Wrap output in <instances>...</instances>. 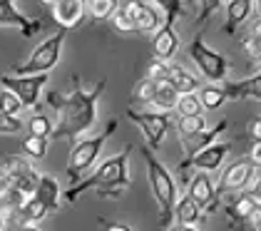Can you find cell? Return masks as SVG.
Here are the masks:
<instances>
[{
  "label": "cell",
  "mask_w": 261,
  "mask_h": 231,
  "mask_svg": "<svg viewBox=\"0 0 261 231\" xmlns=\"http://www.w3.org/2000/svg\"><path fill=\"white\" fill-rule=\"evenodd\" d=\"M246 135H249L251 142H261V117H251V119H249Z\"/></svg>",
  "instance_id": "39"
},
{
  "label": "cell",
  "mask_w": 261,
  "mask_h": 231,
  "mask_svg": "<svg viewBox=\"0 0 261 231\" xmlns=\"http://www.w3.org/2000/svg\"><path fill=\"white\" fill-rule=\"evenodd\" d=\"M142 157L147 164V179H149V189L154 194V201L160 207V229H169L172 219H174V204H177V184L169 169L162 164L160 159L152 154L149 147H142Z\"/></svg>",
  "instance_id": "3"
},
{
  "label": "cell",
  "mask_w": 261,
  "mask_h": 231,
  "mask_svg": "<svg viewBox=\"0 0 261 231\" xmlns=\"http://www.w3.org/2000/svg\"><path fill=\"white\" fill-rule=\"evenodd\" d=\"M35 196L50 209V214L58 212L60 209V184H58V179L50 176V174H40L38 187H35Z\"/></svg>",
  "instance_id": "20"
},
{
  "label": "cell",
  "mask_w": 261,
  "mask_h": 231,
  "mask_svg": "<svg viewBox=\"0 0 261 231\" xmlns=\"http://www.w3.org/2000/svg\"><path fill=\"white\" fill-rule=\"evenodd\" d=\"M204 127H206V119H204V115L179 117V122H177L179 137H189V135H194V132H201Z\"/></svg>",
  "instance_id": "33"
},
{
  "label": "cell",
  "mask_w": 261,
  "mask_h": 231,
  "mask_svg": "<svg viewBox=\"0 0 261 231\" xmlns=\"http://www.w3.org/2000/svg\"><path fill=\"white\" fill-rule=\"evenodd\" d=\"M129 154L132 144H127L120 154H112L110 159H105L95 172H90L85 179L70 184V189L65 192V201L75 204L77 196L85 192H97L100 196H120L129 187Z\"/></svg>",
  "instance_id": "2"
},
{
  "label": "cell",
  "mask_w": 261,
  "mask_h": 231,
  "mask_svg": "<svg viewBox=\"0 0 261 231\" xmlns=\"http://www.w3.org/2000/svg\"><path fill=\"white\" fill-rule=\"evenodd\" d=\"M47 214H50V209L42 204L35 194H33V196H28V199H25V204L15 209L18 224H38V221H42Z\"/></svg>",
  "instance_id": "22"
},
{
  "label": "cell",
  "mask_w": 261,
  "mask_h": 231,
  "mask_svg": "<svg viewBox=\"0 0 261 231\" xmlns=\"http://www.w3.org/2000/svg\"><path fill=\"white\" fill-rule=\"evenodd\" d=\"M199 99L204 110H219L221 105L226 102V95H224L221 85H204L199 90Z\"/></svg>",
  "instance_id": "27"
},
{
  "label": "cell",
  "mask_w": 261,
  "mask_h": 231,
  "mask_svg": "<svg viewBox=\"0 0 261 231\" xmlns=\"http://www.w3.org/2000/svg\"><path fill=\"white\" fill-rule=\"evenodd\" d=\"M0 28H20L25 38H33L35 33L42 30V22L22 15L15 8V0H0Z\"/></svg>",
  "instance_id": "13"
},
{
  "label": "cell",
  "mask_w": 261,
  "mask_h": 231,
  "mask_svg": "<svg viewBox=\"0 0 261 231\" xmlns=\"http://www.w3.org/2000/svg\"><path fill=\"white\" fill-rule=\"evenodd\" d=\"M226 204H224V214L229 216L231 224H246L251 209L256 207V196H251L249 192H234V194H226Z\"/></svg>",
  "instance_id": "18"
},
{
  "label": "cell",
  "mask_w": 261,
  "mask_h": 231,
  "mask_svg": "<svg viewBox=\"0 0 261 231\" xmlns=\"http://www.w3.org/2000/svg\"><path fill=\"white\" fill-rule=\"evenodd\" d=\"M28 135H35V137H45V139H50L53 132H55V124H53V119L47 115H42V112H35V115L28 119Z\"/></svg>",
  "instance_id": "26"
},
{
  "label": "cell",
  "mask_w": 261,
  "mask_h": 231,
  "mask_svg": "<svg viewBox=\"0 0 261 231\" xmlns=\"http://www.w3.org/2000/svg\"><path fill=\"white\" fill-rule=\"evenodd\" d=\"M229 152H231V144H229V142H214V144H209V147L199 149L194 157L181 159L179 174H184L189 167H194L197 172H219Z\"/></svg>",
  "instance_id": "9"
},
{
  "label": "cell",
  "mask_w": 261,
  "mask_h": 231,
  "mask_svg": "<svg viewBox=\"0 0 261 231\" xmlns=\"http://www.w3.org/2000/svg\"><path fill=\"white\" fill-rule=\"evenodd\" d=\"M224 5V0H199V15H197V25H204L217 10Z\"/></svg>",
  "instance_id": "37"
},
{
  "label": "cell",
  "mask_w": 261,
  "mask_h": 231,
  "mask_svg": "<svg viewBox=\"0 0 261 231\" xmlns=\"http://www.w3.org/2000/svg\"><path fill=\"white\" fill-rule=\"evenodd\" d=\"M92 20H110L112 13L120 8V0H90L87 3Z\"/></svg>",
  "instance_id": "31"
},
{
  "label": "cell",
  "mask_w": 261,
  "mask_h": 231,
  "mask_svg": "<svg viewBox=\"0 0 261 231\" xmlns=\"http://www.w3.org/2000/svg\"><path fill=\"white\" fill-rule=\"evenodd\" d=\"M122 8H124V13L129 15V20H132V25H135L137 33H154L162 22H164L160 8L147 5V3H142V0H127V5H122Z\"/></svg>",
  "instance_id": "12"
},
{
  "label": "cell",
  "mask_w": 261,
  "mask_h": 231,
  "mask_svg": "<svg viewBox=\"0 0 261 231\" xmlns=\"http://www.w3.org/2000/svg\"><path fill=\"white\" fill-rule=\"evenodd\" d=\"M157 85H160V82H154V80H149V77L144 75L140 82L135 85V90H132V97H129V102H132V105H137V102H140V105H149V102L154 99Z\"/></svg>",
  "instance_id": "25"
},
{
  "label": "cell",
  "mask_w": 261,
  "mask_h": 231,
  "mask_svg": "<svg viewBox=\"0 0 261 231\" xmlns=\"http://www.w3.org/2000/svg\"><path fill=\"white\" fill-rule=\"evenodd\" d=\"M221 90L226 95V102H237V99H259L261 102V70L256 75L246 77L241 82H221Z\"/></svg>",
  "instance_id": "17"
},
{
  "label": "cell",
  "mask_w": 261,
  "mask_h": 231,
  "mask_svg": "<svg viewBox=\"0 0 261 231\" xmlns=\"http://www.w3.org/2000/svg\"><path fill=\"white\" fill-rule=\"evenodd\" d=\"M174 216H177V221H179V224H197V221H199V216H201V209L189 194H184V196H177Z\"/></svg>",
  "instance_id": "23"
},
{
  "label": "cell",
  "mask_w": 261,
  "mask_h": 231,
  "mask_svg": "<svg viewBox=\"0 0 261 231\" xmlns=\"http://www.w3.org/2000/svg\"><path fill=\"white\" fill-rule=\"evenodd\" d=\"M254 10V0H229L226 3V22H224V33L234 35L239 30V25H244V20L251 15Z\"/></svg>",
  "instance_id": "19"
},
{
  "label": "cell",
  "mask_w": 261,
  "mask_h": 231,
  "mask_svg": "<svg viewBox=\"0 0 261 231\" xmlns=\"http://www.w3.org/2000/svg\"><path fill=\"white\" fill-rule=\"evenodd\" d=\"M65 35H67V30L60 28L55 35L42 40L40 45L30 53V58L25 60V62L13 65V72H15V75H40V72H50V70L58 65V60H60Z\"/></svg>",
  "instance_id": "5"
},
{
  "label": "cell",
  "mask_w": 261,
  "mask_h": 231,
  "mask_svg": "<svg viewBox=\"0 0 261 231\" xmlns=\"http://www.w3.org/2000/svg\"><path fill=\"white\" fill-rule=\"evenodd\" d=\"M201 99L199 95L194 92H187V95H179L177 99V107H174V115L177 117H194V115H201Z\"/></svg>",
  "instance_id": "28"
},
{
  "label": "cell",
  "mask_w": 261,
  "mask_h": 231,
  "mask_svg": "<svg viewBox=\"0 0 261 231\" xmlns=\"http://www.w3.org/2000/svg\"><path fill=\"white\" fill-rule=\"evenodd\" d=\"M5 229V214H0V231Z\"/></svg>",
  "instance_id": "48"
},
{
  "label": "cell",
  "mask_w": 261,
  "mask_h": 231,
  "mask_svg": "<svg viewBox=\"0 0 261 231\" xmlns=\"http://www.w3.org/2000/svg\"><path fill=\"white\" fill-rule=\"evenodd\" d=\"M42 3H47V5H50V3H53V0H42Z\"/></svg>",
  "instance_id": "51"
},
{
  "label": "cell",
  "mask_w": 261,
  "mask_h": 231,
  "mask_svg": "<svg viewBox=\"0 0 261 231\" xmlns=\"http://www.w3.org/2000/svg\"><path fill=\"white\" fill-rule=\"evenodd\" d=\"M22 127V119L15 115H5V112H0V135H18Z\"/></svg>",
  "instance_id": "35"
},
{
  "label": "cell",
  "mask_w": 261,
  "mask_h": 231,
  "mask_svg": "<svg viewBox=\"0 0 261 231\" xmlns=\"http://www.w3.org/2000/svg\"><path fill=\"white\" fill-rule=\"evenodd\" d=\"M154 5H160L162 15H164V22H169V25H174L179 18L187 15V5L181 3V0H152Z\"/></svg>",
  "instance_id": "29"
},
{
  "label": "cell",
  "mask_w": 261,
  "mask_h": 231,
  "mask_svg": "<svg viewBox=\"0 0 261 231\" xmlns=\"http://www.w3.org/2000/svg\"><path fill=\"white\" fill-rule=\"evenodd\" d=\"M187 194L199 204L201 214H214L219 209V196H217V189H214V184H212V179H209V172H197L192 179H189V184H187Z\"/></svg>",
  "instance_id": "11"
},
{
  "label": "cell",
  "mask_w": 261,
  "mask_h": 231,
  "mask_svg": "<svg viewBox=\"0 0 261 231\" xmlns=\"http://www.w3.org/2000/svg\"><path fill=\"white\" fill-rule=\"evenodd\" d=\"M105 87H107V77H102L90 90L75 87L70 95L50 92L47 102L55 110V132H53V137L75 142L80 135H85L97 119V99L102 97Z\"/></svg>",
  "instance_id": "1"
},
{
  "label": "cell",
  "mask_w": 261,
  "mask_h": 231,
  "mask_svg": "<svg viewBox=\"0 0 261 231\" xmlns=\"http://www.w3.org/2000/svg\"><path fill=\"white\" fill-rule=\"evenodd\" d=\"M259 201H261V199H259Z\"/></svg>",
  "instance_id": "52"
},
{
  "label": "cell",
  "mask_w": 261,
  "mask_h": 231,
  "mask_svg": "<svg viewBox=\"0 0 261 231\" xmlns=\"http://www.w3.org/2000/svg\"><path fill=\"white\" fill-rule=\"evenodd\" d=\"M102 231H132L122 221H102Z\"/></svg>",
  "instance_id": "43"
},
{
  "label": "cell",
  "mask_w": 261,
  "mask_h": 231,
  "mask_svg": "<svg viewBox=\"0 0 261 231\" xmlns=\"http://www.w3.org/2000/svg\"><path fill=\"white\" fill-rule=\"evenodd\" d=\"M249 159H251V164L261 167V142H251V152H249Z\"/></svg>",
  "instance_id": "42"
},
{
  "label": "cell",
  "mask_w": 261,
  "mask_h": 231,
  "mask_svg": "<svg viewBox=\"0 0 261 231\" xmlns=\"http://www.w3.org/2000/svg\"><path fill=\"white\" fill-rule=\"evenodd\" d=\"M20 149L28 157H33V159H45V154H47V139L45 137L28 135V137H22Z\"/></svg>",
  "instance_id": "30"
},
{
  "label": "cell",
  "mask_w": 261,
  "mask_h": 231,
  "mask_svg": "<svg viewBox=\"0 0 261 231\" xmlns=\"http://www.w3.org/2000/svg\"><path fill=\"white\" fill-rule=\"evenodd\" d=\"M246 53H251V58L259 60L261 62V45H256V47H251V50H246Z\"/></svg>",
  "instance_id": "46"
},
{
  "label": "cell",
  "mask_w": 261,
  "mask_h": 231,
  "mask_svg": "<svg viewBox=\"0 0 261 231\" xmlns=\"http://www.w3.org/2000/svg\"><path fill=\"white\" fill-rule=\"evenodd\" d=\"M167 82L179 92V95H187V92H197L199 90V80L192 75V72H187L184 67L179 65H174V62H169V72H167Z\"/></svg>",
  "instance_id": "21"
},
{
  "label": "cell",
  "mask_w": 261,
  "mask_h": 231,
  "mask_svg": "<svg viewBox=\"0 0 261 231\" xmlns=\"http://www.w3.org/2000/svg\"><path fill=\"white\" fill-rule=\"evenodd\" d=\"M50 72H40V75H0V85L8 87L10 92L20 97L25 107H35L40 99L42 85L47 82Z\"/></svg>",
  "instance_id": "8"
},
{
  "label": "cell",
  "mask_w": 261,
  "mask_h": 231,
  "mask_svg": "<svg viewBox=\"0 0 261 231\" xmlns=\"http://www.w3.org/2000/svg\"><path fill=\"white\" fill-rule=\"evenodd\" d=\"M127 119H132L137 127L142 130V135L147 139V147L154 152V149H160L162 142H164V137L169 132V127H172V117L169 112H160V110H154V112H144V110H135V107H129L127 110Z\"/></svg>",
  "instance_id": "7"
},
{
  "label": "cell",
  "mask_w": 261,
  "mask_h": 231,
  "mask_svg": "<svg viewBox=\"0 0 261 231\" xmlns=\"http://www.w3.org/2000/svg\"><path fill=\"white\" fill-rule=\"evenodd\" d=\"M254 167H256V164H251L249 157H241L234 164H229V167L224 169V174H221L219 187H214V189H217V196L221 199V196H226V194L244 192L246 184H249V179H251Z\"/></svg>",
  "instance_id": "10"
},
{
  "label": "cell",
  "mask_w": 261,
  "mask_h": 231,
  "mask_svg": "<svg viewBox=\"0 0 261 231\" xmlns=\"http://www.w3.org/2000/svg\"><path fill=\"white\" fill-rule=\"evenodd\" d=\"M167 72H169V62H164V60H152L149 62V67H147V77L149 80H154V82H167Z\"/></svg>",
  "instance_id": "36"
},
{
  "label": "cell",
  "mask_w": 261,
  "mask_h": 231,
  "mask_svg": "<svg viewBox=\"0 0 261 231\" xmlns=\"http://www.w3.org/2000/svg\"><path fill=\"white\" fill-rule=\"evenodd\" d=\"M181 3H184V5H192V3H194V0H181Z\"/></svg>",
  "instance_id": "49"
},
{
  "label": "cell",
  "mask_w": 261,
  "mask_h": 231,
  "mask_svg": "<svg viewBox=\"0 0 261 231\" xmlns=\"http://www.w3.org/2000/svg\"><path fill=\"white\" fill-rule=\"evenodd\" d=\"M117 124H120L117 119H110V122H107V127L102 130L100 135L87 137V139H80V142H75V144H72L70 157H67V179H70V184L80 182L82 174H87L90 169H92V164L97 162L102 147L107 144V139H110V137L115 135Z\"/></svg>",
  "instance_id": "4"
},
{
  "label": "cell",
  "mask_w": 261,
  "mask_h": 231,
  "mask_svg": "<svg viewBox=\"0 0 261 231\" xmlns=\"http://www.w3.org/2000/svg\"><path fill=\"white\" fill-rule=\"evenodd\" d=\"M256 45H261V18L259 15L251 20V25H249V35H246V40H244V47H246V50H251V47H256Z\"/></svg>",
  "instance_id": "38"
},
{
  "label": "cell",
  "mask_w": 261,
  "mask_h": 231,
  "mask_svg": "<svg viewBox=\"0 0 261 231\" xmlns=\"http://www.w3.org/2000/svg\"><path fill=\"white\" fill-rule=\"evenodd\" d=\"M10 184H13V179H10V174H8V169L0 164V196L10 189Z\"/></svg>",
  "instance_id": "40"
},
{
  "label": "cell",
  "mask_w": 261,
  "mask_h": 231,
  "mask_svg": "<svg viewBox=\"0 0 261 231\" xmlns=\"http://www.w3.org/2000/svg\"><path fill=\"white\" fill-rule=\"evenodd\" d=\"M152 50H154V58L164 60V62H169V60L177 55V50H179V35H177L174 25L162 22L160 28L154 30V35H152Z\"/></svg>",
  "instance_id": "16"
},
{
  "label": "cell",
  "mask_w": 261,
  "mask_h": 231,
  "mask_svg": "<svg viewBox=\"0 0 261 231\" xmlns=\"http://www.w3.org/2000/svg\"><path fill=\"white\" fill-rule=\"evenodd\" d=\"M169 231H199L194 224H177L174 229H169Z\"/></svg>",
  "instance_id": "45"
},
{
  "label": "cell",
  "mask_w": 261,
  "mask_h": 231,
  "mask_svg": "<svg viewBox=\"0 0 261 231\" xmlns=\"http://www.w3.org/2000/svg\"><path fill=\"white\" fill-rule=\"evenodd\" d=\"M22 110H25V105L20 102V97L15 95V92H10L8 87H0V112L18 117Z\"/></svg>",
  "instance_id": "32"
},
{
  "label": "cell",
  "mask_w": 261,
  "mask_h": 231,
  "mask_svg": "<svg viewBox=\"0 0 261 231\" xmlns=\"http://www.w3.org/2000/svg\"><path fill=\"white\" fill-rule=\"evenodd\" d=\"M50 8H53V18H55V22L60 25L62 30H72L85 18L87 3L85 0H53Z\"/></svg>",
  "instance_id": "14"
},
{
  "label": "cell",
  "mask_w": 261,
  "mask_h": 231,
  "mask_svg": "<svg viewBox=\"0 0 261 231\" xmlns=\"http://www.w3.org/2000/svg\"><path fill=\"white\" fill-rule=\"evenodd\" d=\"M254 10H256V15L261 18V0H254Z\"/></svg>",
  "instance_id": "47"
},
{
  "label": "cell",
  "mask_w": 261,
  "mask_h": 231,
  "mask_svg": "<svg viewBox=\"0 0 261 231\" xmlns=\"http://www.w3.org/2000/svg\"><path fill=\"white\" fill-rule=\"evenodd\" d=\"M259 221H261V201H256V207L251 209L249 219H246V226H251V229H254V226H256Z\"/></svg>",
  "instance_id": "41"
},
{
  "label": "cell",
  "mask_w": 261,
  "mask_h": 231,
  "mask_svg": "<svg viewBox=\"0 0 261 231\" xmlns=\"http://www.w3.org/2000/svg\"><path fill=\"white\" fill-rule=\"evenodd\" d=\"M110 25H112V30H117V33H137L135 25H132V20H129V15L124 13V8H117V10L112 13Z\"/></svg>",
  "instance_id": "34"
},
{
  "label": "cell",
  "mask_w": 261,
  "mask_h": 231,
  "mask_svg": "<svg viewBox=\"0 0 261 231\" xmlns=\"http://www.w3.org/2000/svg\"><path fill=\"white\" fill-rule=\"evenodd\" d=\"M189 58L194 60V65L199 67V72L209 82H224L226 72H229V60L219 55L217 50H212L206 42H204V30H199V35L192 40L189 45Z\"/></svg>",
  "instance_id": "6"
},
{
  "label": "cell",
  "mask_w": 261,
  "mask_h": 231,
  "mask_svg": "<svg viewBox=\"0 0 261 231\" xmlns=\"http://www.w3.org/2000/svg\"><path fill=\"white\" fill-rule=\"evenodd\" d=\"M177 99H179V92H177L169 82H160V85H157V92H154V99H152L149 105L157 107L160 112H174Z\"/></svg>",
  "instance_id": "24"
},
{
  "label": "cell",
  "mask_w": 261,
  "mask_h": 231,
  "mask_svg": "<svg viewBox=\"0 0 261 231\" xmlns=\"http://www.w3.org/2000/svg\"><path fill=\"white\" fill-rule=\"evenodd\" d=\"M254 231H261V221H259V224H256V226H254Z\"/></svg>",
  "instance_id": "50"
},
{
  "label": "cell",
  "mask_w": 261,
  "mask_h": 231,
  "mask_svg": "<svg viewBox=\"0 0 261 231\" xmlns=\"http://www.w3.org/2000/svg\"><path fill=\"white\" fill-rule=\"evenodd\" d=\"M13 231H40L38 226H33V224H15Z\"/></svg>",
  "instance_id": "44"
},
{
  "label": "cell",
  "mask_w": 261,
  "mask_h": 231,
  "mask_svg": "<svg viewBox=\"0 0 261 231\" xmlns=\"http://www.w3.org/2000/svg\"><path fill=\"white\" fill-rule=\"evenodd\" d=\"M226 130H229V122L221 119L219 124H214V127H204L201 132H194V135H189V137H179L181 149H184V159H189V157H194L199 149L214 144V142L219 139V135H224Z\"/></svg>",
  "instance_id": "15"
}]
</instances>
